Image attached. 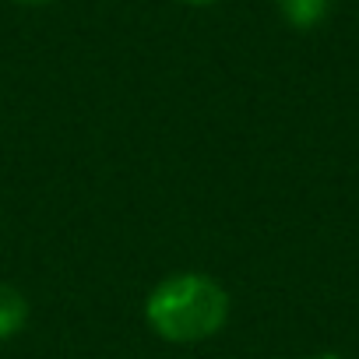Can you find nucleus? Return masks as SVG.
<instances>
[{
  "mask_svg": "<svg viewBox=\"0 0 359 359\" xmlns=\"http://www.w3.org/2000/svg\"><path fill=\"white\" fill-rule=\"evenodd\" d=\"M148 327L176 345L215 338L229 320V292L205 271H172L144 299Z\"/></svg>",
  "mask_w": 359,
  "mask_h": 359,
  "instance_id": "f257e3e1",
  "label": "nucleus"
},
{
  "mask_svg": "<svg viewBox=\"0 0 359 359\" xmlns=\"http://www.w3.org/2000/svg\"><path fill=\"white\" fill-rule=\"evenodd\" d=\"M29 324V296L8 282H0V341L15 338Z\"/></svg>",
  "mask_w": 359,
  "mask_h": 359,
  "instance_id": "f03ea898",
  "label": "nucleus"
},
{
  "mask_svg": "<svg viewBox=\"0 0 359 359\" xmlns=\"http://www.w3.org/2000/svg\"><path fill=\"white\" fill-rule=\"evenodd\" d=\"M278 11L292 29H317L327 15V0H278Z\"/></svg>",
  "mask_w": 359,
  "mask_h": 359,
  "instance_id": "7ed1b4c3",
  "label": "nucleus"
},
{
  "mask_svg": "<svg viewBox=\"0 0 359 359\" xmlns=\"http://www.w3.org/2000/svg\"><path fill=\"white\" fill-rule=\"evenodd\" d=\"M176 4H187V8H212L219 0H176Z\"/></svg>",
  "mask_w": 359,
  "mask_h": 359,
  "instance_id": "20e7f679",
  "label": "nucleus"
},
{
  "mask_svg": "<svg viewBox=\"0 0 359 359\" xmlns=\"http://www.w3.org/2000/svg\"><path fill=\"white\" fill-rule=\"evenodd\" d=\"M15 4H25V8H43V4H53V0H15Z\"/></svg>",
  "mask_w": 359,
  "mask_h": 359,
  "instance_id": "39448f33",
  "label": "nucleus"
},
{
  "mask_svg": "<svg viewBox=\"0 0 359 359\" xmlns=\"http://www.w3.org/2000/svg\"><path fill=\"white\" fill-rule=\"evenodd\" d=\"M310 359H341V355H334V352H320V355H310Z\"/></svg>",
  "mask_w": 359,
  "mask_h": 359,
  "instance_id": "423d86ee",
  "label": "nucleus"
}]
</instances>
